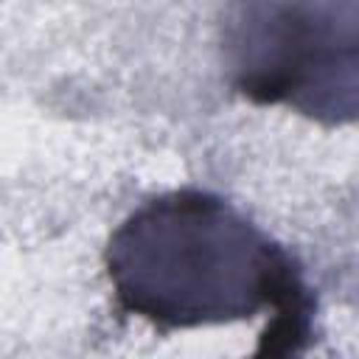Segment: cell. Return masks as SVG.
<instances>
[{
    "label": "cell",
    "instance_id": "2",
    "mask_svg": "<svg viewBox=\"0 0 359 359\" xmlns=\"http://www.w3.org/2000/svg\"><path fill=\"white\" fill-rule=\"evenodd\" d=\"M224 62L238 93L323 123L356 118V0H233Z\"/></svg>",
    "mask_w": 359,
    "mask_h": 359
},
{
    "label": "cell",
    "instance_id": "1",
    "mask_svg": "<svg viewBox=\"0 0 359 359\" xmlns=\"http://www.w3.org/2000/svg\"><path fill=\"white\" fill-rule=\"evenodd\" d=\"M107 272L118 306L160 328L272 309L261 353L300 351L311 337L314 300L289 252L205 191H171L140 205L112 233Z\"/></svg>",
    "mask_w": 359,
    "mask_h": 359
}]
</instances>
